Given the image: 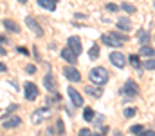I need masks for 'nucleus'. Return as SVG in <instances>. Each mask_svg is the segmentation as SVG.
I'll return each mask as SVG.
<instances>
[{
	"label": "nucleus",
	"mask_w": 155,
	"mask_h": 136,
	"mask_svg": "<svg viewBox=\"0 0 155 136\" xmlns=\"http://www.w3.org/2000/svg\"><path fill=\"white\" fill-rule=\"evenodd\" d=\"M90 82L94 84V85H105L107 82H108V71L105 69V67H94L92 71H90Z\"/></svg>",
	"instance_id": "obj_1"
},
{
	"label": "nucleus",
	"mask_w": 155,
	"mask_h": 136,
	"mask_svg": "<svg viewBox=\"0 0 155 136\" xmlns=\"http://www.w3.org/2000/svg\"><path fill=\"white\" fill-rule=\"evenodd\" d=\"M101 40H103V44H107L108 47H121L126 38L123 35H117V33H107V35L101 37Z\"/></svg>",
	"instance_id": "obj_2"
},
{
	"label": "nucleus",
	"mask_w": 155,
	"mask_h": 136,
	"mask_svg": "<svg viewBox=\"0 0 155 136\" xmlns=\"http://www.w3.org/2000/svg\"><path fill=\"white\" fill-rule=\"evenodd\" d=\"M121 94H123L126 100H132V98H135V96L139 94V85H137L134 80H128V82H124V85H123V89H121Z\"/></svg>",
	"instance_id": "obj_3"
},
{
	"label": "nucleus",
	"mask_w": 155,
	"mask_h": 136,
	"mask_svg": "<svg viewBox=\"0 0 155 136\" xmlns=\"http://www.w3.org/2000/svg\"><path fill=\"white\" fill-rule=\"evenodd\" d=\"M110 62L116 65V67H119V69H123L124 65H126V58H124V54L123 53H110Z\"/></svg>",
	"instance_id": "obj_4"
},
{
	"label": "nucleus",
	"mask_w": 155,
	"mask_h": 136,
	"mask_svg": "<svg viewBox=\"0 0 155 136\" xmlns=\"http://www.w3.org/2000/svg\"><path fill=\"white\" fill-rule=\"evenodd\" d=\"M25 24H27V27H29V29H31L35 35H38V37H41V35H43V29H41V26H40L38 22L33 18V16H27V18H25Z\"/></svg>",
	"instance_id": "obj_5"
},
{
	"label": "nucleus",
	"mask_w": 155,
	"mask_h": 136,
	"mask_svg": "<svg viewBox=\"0 0 155 136\" xmlns=\"http://www.w3.org/2000/svg\"><path fill=\"white\" fill-rule=\"evenodd\" d=\"M63 75H65L67 80H71V82H79V80H81V73L78 71L76 67H65V69H63Z\"/></svg>",
	"instance_id": "obj_6"
},
{
	"label": "nucleus",
	"mask_w": 155,
	"mask_h": 136,
	"mask_svg": "<svg viewBox=\"0 0 155 136\" xmlns=\"http://www.w3.org/2000/svg\"><path fill=\"white\" fill-rule=\"evenodd\" d=\"M25 98H27L29 102H33V100L38 98V87H36L33 82H27V84H25Z\"/></svg>",
	"instance_id": "obj_7"
},
{
	"label": "nucleus",
	"mask_w": 155,
	"mask_h": 136,
	"mask_svg": "<svg viewBox=\"0 0 155 136\" xmlns=\"http://www.w3.org/2000/svg\"><path fill=\"white\" fill-rule=\"evenodd\" d=\"M51 116V111L47 109V107H43V109H38L36 113H33V124H40L41 120H45V118H49Z\"/></svg>",
	"instance_id": "obj_8"
},
{
	"label": "nucleus",
	"mask_w": 155,
	"mask_h": 136,
	"mask_svg": "<svg viewBox=\"0 0 155 136\" xmlns=\"http://www.w3.org/2000/svg\"><path fill=\"white\" fill-rule=\"evenodd\" d=\"M67 92H69V96H71V100H72V103H74L76 107H81V105H83V96H81L74 87H69Z\"/></svg>",
	"instance_id": "obj_9"
},
{
	"label": "nucleus",
	"mask_w": 155,
	"mask_h": 136,
	"mask_svg": "<svg viewBox=\"0 0 155 136\" xmlns=\"http://www.w3.org/2000/svg\"><path fill=\"white\" fill-rule=\"evenodd\" d=\"M69 47L74 51V54H81V49L83 47H81V40L78 37H71L69 38Z\"/></svg>",
	"instance_id": "obj_10"
},
{
	"label": "nucleus",
	"mask_w": 155,
	"mask_h": 136,
	"mask_svg": "<svg viewBox=\"0 0 155 136\" xmlns=\"http://www.w3.org/2000/svg\"><path fill=\"white\" fill-rule=\"evenodd\" d=\"M61 58H63V60H67L69 64H74V62H76V58H78V54H74V51H72L71 47H65V49L61 51Z\"/></svg>",
	"instance_id": "obj_11"
},
{
	"label": "nucleus",
	"mask_w": 155,
	"mask_h": 136,
	"mask_svg": "<svg viewBox=\"0 0 155 136\" xmlns=\"http://www.w3.org/2000/svg\"><path fill=\"white\" fill-rule=\"evenodd\" d=\"M20 124H22V120H20L18 116H13V118H5L2 125H4L5 129H13V127H18Z\"/></svg>",
	"instance_id": "obj_12"
},
{
	"label": "nucleus",
	"mask_w": 155,
	"mask_h": 136,
	"mask_svg": "<svg viewBox=\"0 0 155 136\" xmlns=\"http://www.w3.org/2000/svg\"><path fill=\"white\" fill-rule=\"evenodd\" d=\"M150 38H152V37H150L148 31H144V29H139V31H137V40H139L143 45H148Z\"/></svg>",
	"instance_id": "obj_13"
},
{
	"label": "nucleus",
	"mask_w": 155,
	"mask_h": 136,
	"mask_svg": "<svg viewBox=\"0 0 155 136\" xmlns=\"http://www.w3.org/2000/svg\"><path fill=\"white\" fill-rule=\"evenodd\" d=\"M117 27L123 29L124 33H128V31L132 29V24H130V20H126V18H119V20H117Z\"/></svg>",
	"instance_id": "obj_14"
},
{
	"label": "nucleus",
	"mask_w": 155,
	"mask_h": 136,
	"mask_svg": "<svg viewBox=\"0 0 155 136\" xmlns=\"http://www.w3.org/2000/svg\"><path fill=\"white\" fill-rule=\"evenodd\" d=\"M43 84H45V87L49 91H52L56 87V82H54V78H52V75L49 73V75H45V78H43Z\"/></svg>",
	"instance_id": "obj_15"
},
{
	"label": "nucleus",
	"mask_w": 155,
	"mask_h": 136,
	"mask_svg": "<svg viewBox=\"0 0 155 136\" xmlns=\"http://www.w3.org/2000/svg\"><path fill=\"white\" fill-rule=\"evenodd\" d=\"M4 26H5V29H7V31H13V33H20V27H18V26H16L13 20H9V18H7V20H4Z\"/></svg>",
	"instance_id": "obj_16"
},
{
	"label": "nucleus",
	"mask_w": 155,
	"mask_h": 136,
	"mask_svg": "<svg viewBox=\"0 0 155 136\" xmlns=\"http://www.w3.org/2000/svg\"><path fill=\"white\" fill-rule=\"evenodd\" d=\"M139 54H143V56H148V58H150V56H153V54H155V49H153V47H150V45H143V47L139 49Z\"/></svg>",
	"instance_id": "obj_17"
},
{
	"label": "nucleus",
	"mask_w": 155,
	"mask_h": 136,
	"mask_svg": "<svg viewBox=\"0 0 155 136\" xmlns=\"http://www.w3.org/2000/svg\"><path fill=\"white\" fill-rule=\"evenodd\" d=\"M38 5L49 9V11H54V9H56V4H54L52 0H38Z\"/></svg>",
	"instance_id": "obj_18"
},
{
	"label": "nucleus",
	"mask_w": 155,
	"mask_h": 136,
	"mask_svg": "<svg viewBox=\"0 0 155 136\" xmlns=\"http://www.w3.org/2000/svg\"><path fill=\"white\" fill-rule=\"evenodd\" d=\"M85 92H87V94H92L94 98H101V94H103V91L99 89V87H96V89H94V87H87Z\"/></svg>",
	"instance_id": "obj_19"
},
{
	"label": "nucleus",
	"mask_w": 155,
	"mask_h": 136,
	"mask_svg": "<svg viewBox=\"0 0 155 136\" xmlns=\"http://www.w3.org/2000/svg\"><path fill=\"white\" fill-rule=\"evenodd\" d=\"M121 9H124V11H126L128 15H134L137 7H135L134 4H128V2H123V5H121Z\"/></svg>",
	"instance_id": "obj_20"
},
{
	"label": "nucleus",
	"mask_w": 155,
	"mask_h": 136,
	"mask_svg": "<svg viewBox=\"0 0 155 136\" xmlns=\"http://www.w3.org/2000/svg\"><path fill=\"white\" fill-rule=\"evenodd\" d=\"M88 56L90 58H97L99 56V45H92L90 51H88Z\"/></svg>",
	"instance_id": "obj_21"
},
{
	"label": "nucleus",
	"mask_w": 155,
	"mask_h": 136,
	"mask_svg": "<svg viewBox=\"0 0 155 136\" xmlns=\"http://www.w3.org/2000/svg\"><path fill=\"white\" fill-rule=\"evenodd\" d=\"M130 64H132V65H134L135 69H139V67H141V62H139V56H137V54H132V56H130Z\"/></svg>",
	"instance_id": "obj_22"
},
{
	"label": "nucleus",
	"mask_w": 155,
	"mask_h": 136,
	"mask_svg": "<svg viewBox=\"0 0 155 136\" xmlns=\"http://www.w3.org/2000/svg\"><path fill=\"white\" fill-rule=\"evenodd\" d=\"M83 118H85L87 122H90V120L94 118V111H92L90 107H87V109H85V113H83Z\"/></svg>",
	"instance_id": "obj_23"
},
{
	"label": "nucleus",
	"mask_w": 155,
	"mask_h": 136,
	"mask_svg": "<svg viewBox=\"0 0 155 136\" xmlns=\"http://www.w3.org/2000/svg\"><path fill=\"white\" fill-rule=\"evenodd\" d=\"M144 67H146V69H150V71H153V69H155V58L146 60V62H144Z\"/></svg>",
	"instance_id": "obj_24"
},
{
	"label": "nucleus",
	"mask_w": 155,
	"mask_h": 136,
	"mask_svg": "<svg viewBox=\"0 0 155 136\" xmlns=\"http://www.w3.org/2000/svg\"><path fill=\"white\" fill-rule=\"evenodd\" d=\"M124 116H126V118L135 116V109H134V107H126V109H124Z\"/></svg>",
	"instance_id": "obj_25"
},
{
	"label": "nucleus",
	"mask_w": 155,
	"mask_h": 136,
	"mask_svg": "<svg viewBox=\"0 0 155 136\" xmlns=\"http://www.w3.org/2000/svg\"><path fill=\"white\" fill-rule=\"evenodd\" d=\"M56 125H58V127H56L58 134H63V131H65V127H63V120H58V122H56Z\"/></svg>",
	"instance_id": "obj_26"
},
{
	"label": "nucleus",
	"mask_w": 155,
	"mask_h": 136,
	"mask_svg": "<svg viewBox=\"0 0 155 136\" xmlns=\"http://www.w3.org/2000/svg\"><path fill=\"white\" fill-rule=\"evenodd\" d=\"M130 131H132V133H134V134H139V133H141V131H144V127H143V125H134V127H132V129H130Z\"/></svg>",
	"instance_id": "obj_27"
},
{
	"label": "nucleus",
	"mask_w": 155,
	"mask_h": 136,
	"mask_svg": "<svg viewBox=\"0 0 155 136\" xmlns=\"http://www.w3.org/2000/svg\"><path fill=\"white\" fill-rule=\"evenodd\" d=\"M25 71H27V73H29V75H35V73H36V67H35V65H33V64H29V65H27V67H25Z\"/></svg>",
	"instance_id": "obj_28"
},
{
	"label": "nucleus",
	"mask_w": 155,
	"mask_h": 136,
	"mask_svg": "<svg viewBox=\"0 0 155 136\" xmlns=\"http://www.w3.org/2000/svg\"><path fill=\"white\" fill-rule=\"evenodd\" d=\"M107 9H108L110 13H114V11H117V5L116 4H107Z\"/></svg>",
	"instance_id": "obj_29"
},
{
	"label": "nucleus",
	"mask_w": 155,
	"mask_h": 136,
	"mask_svg": "<svg viewBox=\"0 0 155 136\" xmlns=\"http://www.w3.org/2000/svg\"><path fill=\"white\" fill-rule=\"evenodd\" d=\"M139 136H155V133H153V131H141Z\"/></svg>",
	"instance_id": "obj_30"
},
{
	"label": "nucleus",
	"mask_w": 155,
	"mask_h": 136,
	"mask_svg": "<svg viewBox=\"0 0 155 136\" xmlns=\"http://www.w3.org/2000/svg\"><path fill=\"white\" fill-rule=\"evenodd\" d=\"M79 136H92V133H90L88 129H81V131H79Z\"/></svg>",
	"instance_id": "obj_31"
},
{
	"label": "nucleus",
	"mask_w": 155,
	"mask_h": 136,
	"mask_svg": "<svg viewBox=\"0 0 155 136\" xmlns=\"http://www.w3.org/2000/svg\"><path fill=\"white\" fill-rule=\"evenodd\" d=\"M18 53H22V54H24V56H27V54H29V53H27V49H25V47H18Z\"/></svg>",
	"instance_id": "obj_32"
},
{
	"label": "nucleus",
	"mask_w": 155,
	"mask_h": 136,
	"mask_svg": "<svg viewBox=\"0 0 155 136\" xmlns=\"http://www.w3.org/2000/svg\"><path fill=\"white\" fill-rule=\"evenodd\" d=\"M5 42H7V38L4 35H0V44H5Z\"/></svg>",
	"instance_id": "obj_33"
},
{
	"label": "nucleus",
	"mask_w": 155,
	"mask_h": 136,
	"mask_svg": "<svg viewBox=\"0 0 155 136\" xmlns=\"http://www.w3.org/2000/svg\"><path fill=\"white\" fill-rule=\"evenodd\" d=\"M5 69H7V67H5V64H2V62H0V73H4Z\"/></svg>",
	"instance_id": "obj_34"
},
{
	"label": "nucleus",
	"mask_w": 155,
	"mask_h": 136,
	"mask_svg": "<svg viewBox=\"0 0 155 136\" xmlns=\"http://www.w3.org/2000/svg\"><path fill=\"white\" fill-rule=\"evenodd\" d=\"M52 133H54V131H52V127H49V129H47V133H45V136H51Z\"/></svg>",
	"instance_id": "obj_35"
},
{
	"label": "nucleus",
	"mask_w": 155,
	"mask_h": 136,
	"mask_svg": "<svg viewBox=\"0 0 155 136\" xmlns=\"http://www.w3.org/2000/svg\"><path fill=\"white\" fill-rule=\"evenodd\" d=\"M0 54H2V56H4V54H7V53H5V49L2 47V44H0Z\"/></svg>",
	"instance_id": "obj_36"
},
{
	"label": "nucleus",
	"mask_w": 155,
	"mask_h": 136,
	"mask_svg": "<svg viewBox=\"0 0 155 136\" xmlns=\"http://www.w3.org/2000/svg\"><path fill=\"white\" fill-rule=\"evenodd\" d=\"M18 2H22V4H25V2H27V0H18Z\"/></svg>",
	"instance_id": "obj_37"
},
{
	"label": "nucleus",
	"mask_w": 155,
	"mask_h": 136,
	"mask_svg": "<svg viewBox=\"0 0 155 136\" xmlns=\"http://www.w3.org/2000/svg\"><path fill=\"white\" fill-rule=\"evenodd\" d=\"M52 2H56V0H52Z\"/></svg>",
	"instance_id": "obj_38"
}]
</instances>
